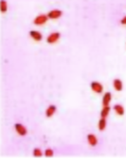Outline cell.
<instances>
[{
    "mask_svg": "<svg viewBox=\"0 0 126 162\" xmlns=\"http://www.w3.org/2000/svg\"><path fill=\"white\" fill-rule=\"evenodd\" d=\"M90 87H91V90H92L93 92L98 93V94H101V93H103V91H104V87L100 82H95V81L91 82Z\"/></svg>",
    "mask_w": 126,
    "mask_h": 162,
    "instance_id": "cell-1",
    "label": "cell"
},
{
    "mask_svg": "<svg viewBox=\"0 0 126 162\" xmlns=\"http://www.w3.org/2000/svg\"><path fill=\"white\" fill-rule=\"evenodd\" d=\"M48 19H49L48 15L40 14V15H38L37 17H35V18H34L33 23H34V25H45V23H47Z\"/></svg>",
    "mask_w": 126,
    "mask_h": 162,
    "instance_id": "cell-2",
    "label": "cell"
},
{
    "mask_svg": "<svg viewBox=\"0 0 126 162\" xmlns=\"http://www.w3.org/2000/svg\"><path fill=\"white\" fill-rule=\"evenodd\" d=\"M14 127H15L16 132L19 135L20 137H25V136H27V134H28V129H27V127H25V125H23V124L16 123L14 125Z\"/></svg>",
    "mask_w": 126,
    "mask_h": 162,
    "instance_id": "cell-3",
    "label": "cell"
},
{
    "mask_svg": "<svg viewBox=\"0 0 126 162\" xmlns=\"http://www.w3.org/2000/svg\"><path fill=\"white\" fill-rule=\"evenodd\" d=\"M47 15L49 17V19H58L63 15V12L61 10H51Z\"/></svg>",
    "mask_w": 126,
    "mask_h": 162,
    "instance_id": "cell-4",
    "label": "cell"
},
{
    "mask_svg": "<svg viewBox=\"0 0 126 162\" xmlns=\"http://www.w3.org/2000/svg\"><path fill=\"white\" fill-rule=\"evenodd\" d=\"M59 38H61V33H58V32H53V33H51L50 35L47 37V42L48 44H54V42H57Z\"/></svg>",
    "mask_w": 126,
    "mask_h": 162,
    "instance_id": "cell-5",
    "label": "cell"
},
{
    "mask_svg": "<svg viewBox=\"0 0 126 162\" xmlns=\"http://www.w3.org/2000/svg\"><path fill=\"white\" fill-rule=\"evenodd\" d=\"M87 141H88V144L90 146H95L98 144V139L93 134H88L87 135Z\"/></svg>",
    "mask_w": 126,
    "mask_h": 162,
    "instance_id": "cell-6",
    "label": "cell"
},
{
    "mask_svg": "<svg viewBox=\"0 0 126 162\" xmlns=\"http://www.w3.org/2000/svg\"><path fill=\"white\" fill-rule=\"evenodd\" d=\"M111 99H112V95L110 92H106L105 94L103 95V99H102V104L103 106H108L109 103L111 102Z\"/></svg>",
    "mask_w": 126,
    "mask_h": 162,
    "instance_id": "cell-7",
    "label": "cell"
},
{
    "mask_svg": "<svg viewBox=\"0 0 126 162\" xmlns=\"http://www.w3.org/2000/svg\"><path fill=\"white\" fill-rule=\"evenodd\" d=\"M112 85H113V88L117 91H122V89H123V83H122L120 78H115L113 82H112Z\"/></svg>",
    "mask_w": 126,
    "mask_h": 162,
    "instance_id": "cell-8",
    "label": "cell"
},
{
    "mask_svg": "<svg viewBox=\"0 0 126 162\" xmlns=\"http://www.w3.org/2000/svg\"><path fill=\"white\" fill-rule=\"evenodd\" d=\"M55 112H56V106L55 105H49L48 108L46 109V117L47 118L53 117Z\"/></svg>",
    "mask_w": 126,
    "mask_h": 162,
    "instance_id": "cell-9",
    "label": "cell"
},
{
    "mask_svg": "<svg viewBox=\"0 0 126 162\" xmlns=\"http://www.w3.org/2000/svg\"><path fill=\"white\" fill-rule=\"evenodd\" d=\"M30 36L32 37V38L35 40V42H40L42 39V33L40 32H38V31H30Z\"/></svg>",
    "mask_w": 126,
    "mask_h": 162,
    "instance_id": "cell-10",
    "label": "cell"
},
{
    "mask_svg": "<svg viewBox=\"0 0 126 162\" xmlns=\"http://www.w3.org/2000/svg\"><path fill=\"white\" fill-rule=\"evenodd\" d=\"M113 110L115 111V113L119 116H123L125 110H124V107L121 105V104H115V106H113Z\"/></svg>",
    "mask_w": 126,
    "mask_h": 162,
    "instance_id": "cell-11",
    "label": "cell"
},
{
    "mask_svg": "<svg viewBox=\"0 0 126 162\" xmlns=\"http://www.w3.org/2000/svg\"><path fill=\"white\" fill-rule=\"evenodd\" d=\"M109 112H110L109 105H108V106H103V109L101 110V118H104V119H106L107 116L109 115Z\"/></svg>",
    "mask_w": 126,
    "mask_h": 162,
    "instance_id": "cell-12",
    "label": "cell"
},
{
    "mask_svg": "<svg viewBox=\"0 0 126 162\" xmlns=\"http://www.w3.org/2000/svg\"><path fill=\"white\" fill-rule=\"evenodd\" d=\"M106 125H107L106 119L101 118V119H100V121H99V129H100L101 131L105 130V128H106Z\"/></svg>",
    "mask_w": 126,
    "mask_h": 162,
    "instance_id": "cell-13",
    "label": "cell"
},
{
    "mask_svg": "<svg viewBox=\"0 0 126 162\" xmlns=\"http://www.w3.org/2000/svg\"><path fill=\"white\" fill-rule=\"evenodd\" d=\"M0 11L1 13H6L8 11V3L6 0H0Z\"/></svg>",
    "mask_w": 126,
    "mask_h": 162,
    "instance_id": "cell-14",
    "label": "cell"
},
{
    "mask_svg": "<svg viewBox=\"0 0 126 162\" xmlns=\"http://www.w3.org/2000/svg\"><path fill=\"white\" fill-rule=\"evenodd\" d=\"M42 155H44V153L42 151V149H40V148L36 147V148H34V149H33V156L34 157L39 158V157H42Z\"/></svg>",
    "mask_w": 126,
    "mask_h": 162,
    "instance_id": "cell-15",
    "label": "cell"
},
{
    "mask_svg": "<svg viewBox=\"0 0 126 162\" xmlns=\"http://www.w3.org/2000/svg\"><path fill=\"white\" fill-rule=\"evenodd\" d=\"M44 155L46 157H52L54 155V151L52 148H46V151H44Z\"/></svg>",
    "mask_w": 126,
    "mask_h": 162,
    "instance_id": "cell-16",
    "label": "cell"
},
{
    "mask_svg": "<svg viewBox=\"0 0 126 162\" xmlns=\"http://www.w3.org/2000/svg\"><path fill=\"white\" fill-rule=\"evenodd\" d=\"M121 23L122 25H126V16H124L122 19H121Z\"/></svg>",
    "mask_w": 126,
    "mask_h": 162,
    "instance_id": "cell-17",
    "label": "cell"
}]
</instances>
